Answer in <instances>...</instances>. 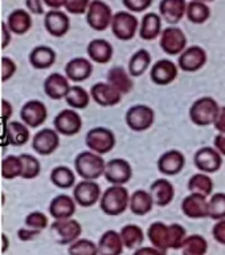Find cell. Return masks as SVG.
Here are the masks:
<instances>
[{
	"mask_svg": "<svg viewBox=\"0 0 225 255\" xmlns=\"http://www.w3.org/2000/svg\"><path fill=\"white\" fill-rule=\"evenodd\" d=\"M184 166H186V157L178 149H170L164 151L163 154L159 155L156 161L158 171L166 177L178 175L179 173H182Z\"/></svg>",
	"mask_w": 225,
	"mask_h": 255,
	"instance_id": "18",
	"label": "cell"
},
{
	"mask_svg": "<svg viewBox=\"0 0 225 255\" xmlns=\"http://www.w3.org/2000/svg\"><path fill=\"white\" fill-rule=\"evenodd\" d=\"M32 16L25 9H15L7 17V27L12 33L17 36L25 35L32 28Z\"/></svg>",
	"mask_w": 225,
	"mask_h": 255,
	"instance_id": "36",
	"label": "cell"
},
{
	"mask_svg": "<svg viewBox=\"0 0 225 255\" xmlns=\"http://www.w3.org/2000/svg\"><path fill=\"white\" fill-rule=\"evenodd\" d=\"M23 173V161L20 158V155L9 154L4 157L1 161V177L7 181L21 177Z\"/></svg>",
	"mask_w": 225,
	"mask_h": 255,
	"instance_id": "43",
	"label": "cell"
},
{
	"mask_svg": "<svg viewBox=\"0 0 225 255\" xmlns=\"http://www.w3.org/2000/svg\"><path fill=\"white\" fill-rule=\"evenodd\" d=\"M219 111H220V105L214 97L203 96L191 104L190 109H188V117H190L191 123L196 127H214Z\"/></svg>",
	"mask_w": 225,
	"mask_h": 255,
	"instance_id": "3",
	"label": "cell"
},
{
	"mask_svg": "<svg viewBox=\"0 0 225 255\" xmlns=\"http://www.w3.org/2000/svg\"><path fill=\"white\" fill-rule=\"evenodd\" d=\"M25 225L29 229H35V230H44L47 229L49 225L48 217L41 211H32L25 217Z\"/></svg>",
	"mask_w": 225,
	"mask_h": 255,
	"instance_id": "48",
	"label": "cell"
},
{
	"mask_svg": "<svg viewBox=\"0 0 225 255\" xmlns=\"http://www.w3.org/2000/svg\"><path fill=\"white\" fill-rule=\"evenodd\" d=\"M107 83L113 85L117 91L122 96L127 95L133 91L134 83H133V77L127 71V68L122 65H115L111 67L107 72Z\"/></svg>",
	"mask_w": 225,
	"mask_h": 255,
	"instance_id": "29",
	"label": "cell"
},
{
	"mask_svg": "<svg viewBox=\"0 0 225 255\" xmlns=\"http://www.w3.org/2000/svg\"><path fill=\"white\" fill-rule=\"evenodd\" d=\"M17 71V65L11 57H7V56H3L1 57V81L5 83L9 79L13 77V75Z\"/></svg>",
	"mask_w": 225,
	"mask_h": 255,
	"instance_id": "51",
	"label": "cell"
},
{
	"mask_svg": "<svg viewBox=\"0 0 225 255\" xmlns=\"http://www.w3.org/2000/svg\"><path fill=\"white\" fill-rule=\"evenodd\" d=\"M214 146L220 151V154L225 158V134L224 133H218L214 139Z\"/></svg>",
	"mask_w": 225,
	"mask_h": 255,
	"instance_id": "59",
	"label": "cell"
},
{
	"mask_svg": "<svg viewBox=\"0 0 225 255\" xmlns=\"http://www.w3.org/2000/svg\"><path fill=\"white\" fill-rule=\"evenodd\" d=\"M12 113H13V108H12L11 103L7 101L5 99L1 100V120H3L4 127L9 123V119L12 117Z\"/></svg>",
	"mask_w": 225,
	"mask_h": 255,
	"instance_id": "55",
	"label": "cell"
},
{
	"mask_svg": "<svg viewBox=\"0 0 225 255\" xmlns=\"http://www.w3.org/2000/svg\"><path fill=\"white\" fill-rule=\"evenodd\" d=\"M125 123L130 130L137 133L149 130L155 123L154 109L146 104H135L126 111Z\"/></svg>",
	"mask_w": 225,
	"mask_h": 255,
	"instance_id": "6",
	"label": "cell"
},
{
	"mask_svg": "<svg viewBox=\"0 0 225 255\" xmlns=\"http://www.w3.org/2000/svg\"><path fill=\"white\" fill-rule=\"evenodd\" d=\"M90 100V92H87L81 85H72L69 92H68L67 97H65L68 107L72 108V109H75V111L85 109V108L89 107Z\"/></svg>",
	"mask_w": 225,
	"mask_h": 255,
	"instance_id": "41",
	"label": "cell"
},
{
	"mask_svg": "<svg viewBox=\"0 0 225 255\" xmlns=\"http://www.w3.org/2000/svg\"><path fill=\"white\" fill-rule=\"evenodd\" d=\"M87 59L91 63L105 65L109 64L114 56V48L107 40L105 39H93L86 45Z\"/></svg>",
	"mask_w": 225,
	"mask_h": 255,
	"instance_id": "23",
	"label": "cell"
},
{
	"mask_svg": "<svg viewBox=\"0 0 225 255\" xmlns=\"http://www.w3.org/2000/svg\"><path fill=\"white\" fill-rule=\"evenodd\" d=\"M98 254L99 255H122L123 242L121 238V234L115 230L105 231L98 243Z\"/></svg>",
	"mask_w": 225,
	"mask_h": 255,
	"instance_id": "32",
	"label": "cell"
},
{
	"mask_svg": "<svg viewBox=\"0 0 225 255\" xmlns=\"http://www.w3.org/2000/svg\"><path fill=\"white\" fill-rule=\"evenodd\" d=\"M154 199L151 197L150 191L145 189H138L133 191L130 194V203H129V210L134 215L143 217L147 215L154 207Z\"/></svg>",
	"mask_w": 225,
	"mask_h": 255,
	"instance_id": "31",
	"label": "cell"
},
{
	"mask_svg": "<svg viewBox=\"0 0 225 255\" xmlns=\"http://www.w3.org/2000/svg\"><path fill=\"white\" fill-rule=\"evenodd\" d=\"M162 20L158 12H146L139 24V37L145 41H154L159 39L163 31Z\"/></svg>",
	"mask_w": 225,
	"mask_h": 255,
	"instance_id": "26",
	"label": "cell"
},
{
	"mask_svg": "<svg viewBox=\"0 0 225 255\" xmlns=\"http://www.w3.org/2000/svg\"><path fill=\"white\" fill-rule=\"evenodd\" d=\"M103 178L110 185L125 186L133 178V167L131 163L125 158H111L106 161Z\"/></svg>",
	"mask_w": 225,
	"mask_h": 255,
	"instance_id": "13",
	"label": "cell"
},
{
	"mask_svg": "<svg viewBox=\"0 0 225 255\" xmlns=\"http://www.w3.org/2000/svg\"><path fill=\"white\" fill-rule=\"evenodd\" d=\"M208 210H210V218L214 221L225 218V193L219 191L211 195L208 198Z\"/></svg>",
	"mask_w": 225,
	"mask_h": 255,
	"instance_id": "46",
	"label": "cell"
},
{
	"mask_svg": "<svg viewBox=\"0 0 225 255\" xmlns=\"http://www.w3.org/2000/svg\"><path fill=\"white\" fill-rule=\"evenodd\" d=\"M5 138L12 146H24L31 138L29 128L23 121H9L5 125Z\"/></svg>",
	"mask_w": 225,
	"mask_h": 255,
	"instance_id": "33",
	"label": "cell"
},
{
	"mask_svg": "<svg viewBox=\"0 0 225 255\" xmlns=\"http://www.w3.org/2000/svg\"><path fill=\"white\" fill-rule=\"evenodd\" d=\"M69 255H99L98 246L90 239L78 238L68 247Z\"/></svg>",
	"mask_w": 225,
	"mask_h": 255,
	"instance_id": "45",
	"label": "cell"
},
{
	"mask_svg": "<svg viewBox=\"0 0 225 255\" xmlns=\"http://www.w3.org/2000/svg\"><path fill=\"white\" fill-rule=\"evenodd\" d=\"M1 239H3V249H1V253H5L8 249V238L5 237V234H1Z\"/></svg>",
	"mask_w": 225,
	"mask_h": 255,
	"instance_id": "61",
	"label": "cell"
},
{
	"mask_svg": "<svg viewBox=\"0 0 225 255\" xmlns=\"http://www.w3.org/2000/svg\"><path fill=\"white\" fill-rule=\"evenodd\" d=\"M44 27L53 37H63L71 29V19L67 12L51 9L44 15Z\"/></svg>",
	"mask_w": 225,
	"mask_h": 255,
	"instance_id": "21",
	"label": "cell"
},
{
	"mask_svg": "<svg viewBox=\"0 0 225 255\" xmlns=\"http://www.w3.org/2000/svg\"><path fill=\"white\" fill-rule=\"evenodd\" d=\"M56 59H57V53L49 45H37L29 52L28 56L29 64L39 71L51 68L56 63Z\"/></svg>",
	"mask_w": 225,
	"mask_h": 255,
	"instance_id": "30",
	"label": "cell"
},
{
	"mask_svg": "<svg viewBox=\"0 0 225 255\" xmlns=\"http://www.w3.org/2000/svg\"><path fill=\"white\" fill-rule=\"evenodd\" d=\"M186 17L190 20L191 23L196 24V25L207 23L211 17V7L203 1L191 0L187 4Z\"/></svg>",
	"mask_w": 225,
	"mask_h": 255,
	"instance_id": "40",
	"label": "cell"
},
{
	"mask_svg": "<svg viewBox=\"0 0 225 255\" xmlns=\"http://www.w3.org/2000/svg\"><path fill=\"white\" fill-rule=\"evenodd\" d=\"M178 64L171 61L170 59H160L155 61L150 68V79L155 85L167 87L178 79L179 75Z\"/></svg>",
	"mask_w": 225,
	"mask_h": 255,
	"instance_id": "16",
	"label": "cell"
},
{
	"mask_svg": "<svg viewBox=\"0 0 225 255\" xmlns=\"http://www.w3.org/2000/svg\"><path fill=\"white\" fill-rule=\"evenodd\" d=\"M43 3L51 9H61L63 7H65L67 0H43Z\"/></svg>",
	"mask_w": 225,
	"mask_h": 255,
	"instance_id": "60",
	"label": "cell"
},
{
	"mask_svg": "<svg viewBox=\"0 0 225 255\" xmlns=\"http://www.w3.org/2000/svg\"><path fill=\"white\" fill-rule=\"evenodd\" d=\"M72 85L69 79L59 72L51 73L47 79L44 80V92L52 100L65 99Z\"/></svg>",
	"mask_w": 225,
	"mask_h": 255,
	"instance_id": "24",
	"label": "cell"
},
{
	"mask_svg": "<svg viewBox=\"0 0 225 255\" xmlns=\"http://www.w3.org/2000/svg\"><path fill=\"white\" fill-rule=\"evenodd\" d=\"M52 237L59 245H72L82 234V226L73 218L60 219L51 225Z\"/></svg>",
	"mask_w": 225,
	"mask_h": 255,
	"instance_id": "10",
	"label": "cell"
},
{
	"mask_svg": "<svg viewBox=\"0 0 225 255\" xmlns=\"http://www.w3.org/2000/svg\"><path fill=\"white\" fill-rule=\"evenodd\" d=\"M11 33L12 32L7 27V23L3 21L1 23V48L3 49H5L9 45V43H11Z\"/></svg>",
	"mask_w": 225,
	"mask_h": 255,
	"instance_id": "58",
	"label": "cell"
},
{
	"mask_svg": "<svg viewBox=\"0 0 225 255\" xmlns=\"http://www.w3.org/2000/svg\"><path fill=\"white\" fill-rule=\"evenodd\" d=\"M53 128L60 135L73 137V135L78 134L82 129V119L75 109L67 108L56 115L55 120H53Z\"/></svg>",
	"mask_w": 225,
	"mask_h": 255,
	"instance_id": "12",
	"label": "cell"
},
{
	"mask_svg": "<svg viewBox=\"0 0 225 255\" xmlns=\"http://www.w3.org/2000/svg\"><path fill=\"white\" fill-rule=\"evenodd\" d=\"M93 73V63L86 57H75L65 65V76L72 83H83L90 79Z\"/></svg>",
	"mask_w": 225,
	"mask_h": 255,
	"instance_id": "22",
	"label": "cell"
},
{
	"mask_svg": "<svg viewBox=\"0 0 225 255\" xmlns=\"http://www.w3.org/2000/svg\"><path fill=\"white\" fill-rule=\"evenodd\" d=\"M91 100L102 108H111L122 101L123 96L107 81H98L90 88Z\"/></svg>",
	"mask_w": 225,
	"mask_h": 255,
	"instance_id": "19",
	"label": "cell"
},
{
	"mask_svg": "<svg viewBox=\"0 0 225 255\" xmlns=\"http://www.w3.org/2000/svg\"><path fill=\"white\" fill-rule=\"evenodd\" d=\"M196 1H203V3H212V1H214V0H196Z\"/></svg>",
	"mask_w": 225,
	"mask_h": 255,
	"instance_id": "62",
	"label": "cell"
},
{
	"mask_svg": "<svg viewBox=\"0 0 225 255\" xmlns=\"http://www.w3.org/2000/svg\"><path fill=\"white\" fill-rule=\"evenodd\" d=\"M186 33L183 32L182 28L176 25H170L164 28L159 37V47L166 55L168 56H179L187 48Z\"/></svg>",
	"mask_w": 225,
	"mask_h": 255,
	"instance_id": "8",
	"label": "cell"
},
{
	"mask_svg": "<svg viewBox=\"0 0 225 255\" xmlns=\"http://www.w3.org/2000/svg\"><path fill=\"white\" fill-rule=\"evenodd\" d=\"M170 227V249L171 250H182L183 243L187 238L186 229L179 223H171Z\"/></svg>",
	"mask_w": 225,
	"mask_h": 255,
	"instance_id": "47",
	"label": "cell"
},
{
	"mask_svg": "<svg viewBox=\"0 0 225 255\" xmlns=\"http://www.w3.org/2000/svg\"><path fill=\"white\" fill-rule=\"evenodd\" d=\"M129 203H130V193L126 186H119V185H110V187L102 191L99 199L101 210L103 211V214L109 217H118L123 214L129 209Z\"/></svg>",
	"mask_w": 225,
	"mask_h": 255,
	"instance_id": "2",
	"label": "cell"
},
{
	"mask_svg": "<svg viewBox=\"0 0 225 255\" xmlns=\"http://www.w3.org/2000/svg\"><path fill=\"white\" fill-rule=\"evenodd\" d=\"M106 161L103 155H99L91 150H83L75 155V174L81 179L86 181H97L103 177Z\"/></svg>",
	"mask_w": 225,
	"mask_h": 255,
	"instance_id": "1",
	"label": "cell"
},
{
	"mask_svg": "<svg viewBox=\"0 0 225 255\" xmlns=\"http://www.w3.org/2000/svg\"><path fill=\"white\" fill-rule=\"evenodd\" d=\"M150 194L154 205L159 207L168 206L175 198V187L167 178H158L151 183Z\"/></svg>",
	"mask_w": 225,
	"mask_h": 255,
	"instance_id": "28",
	"label": "cell"
},
{
	"mask_svg": "<svg viewBox=\"0 0 225 255\" xmlns=\"http://www.w3.org/2000/svg\"><path fill=\"white\" fill-rule=\"evenodd\" d=\"M182 213L187 218L203 219L210 218L208 210V197L198 193H190L180 203Z\"/></svg>",
	"mask_w": 225,
	"mask_h": 255,
	"instance_id": "20",
	"label": "cell"
},
{
	"mask_svg": "<svg viewBox=\"0 0 225 255\" xmlns=\"http://www.w3.org/2000/svg\"><path fill=\"white\" fill-rule=\"evenodd\" d=\"M187 187H188L190 193H198V194H203L210 198L211 195L214 194L215 182L210 174L198 171L191 175Z\"/></svg>",
	"mask_w": 225,
	"mask_h": 255,
	"instance_id": "38",
	"label": "cell"
},
{
	"mask_svg": "<svg viewBox=\"0 0 225 255\" xmlns=\"http://www.w3.org/2000/svg\"><path fill=\"white\" fill-rule=\"evenodd\" d=\"M151 65H152V57L150 52L145 48H141L138 51H135L129 59L127 71L131 77H141L150 69Z\"/></svg>",
	"mask_w": 225,
	"mask_h": 255,
	"instance_id": "35",
	"label": "cell"
},
{
	"mask_svg": "<svg viewBox=\"0 0 225 255\" xmlns=\"http://www.w3.org/2000/svg\"><path fill=\"white\" fill-rule=\"evenodd\" d=\"M31 145L39 155H51L60 147V134L55 128H43L32 137Z\"/></svg>",
	"mask_w": 225,
	"mask_h": 255,
	"instance_id": "15",
	"label": "cell"
},
{
	"mask_svg": "<svg viewBox=\"0 0 225 255\" xmlns=\"http://www.w3.org/2000/svg\"><path fill=\"white\" fill-rule=\"evenodd\" d=\"M208 251V242L200 234L187 235L183 243L182 255H206Z\"/></svg>",
	"mask_w": 225,
	"mask_h": 255,
	"instance_id": "42",
	"label": "cell"
},
{
	"mask_svg": "<svg viewBox=\"0 0 225 255\" xmlns=\"http://www.w3.org/2000/svg\"><path fill=\"white\" fill-rule=\"evenodd\" d=\"M212 235H214L216 242L225 246V218L216 221V223L212 227Z\"/></svg>",
	"mask_w": 225,
	"mask_h": 255,
	"instance_id": "52",
	"label": "cell"
},
{
	"mask_svg": "<svg viewBox=\"0 0 225 255\" xmlns=\"http://www.w3.org/2000/svg\"><path fill=\"white\" fill-rule=\"evenodd\" d=\"M101 195H102V190H101V186H99V183L97 181L81 179L73 187L72 197L75 198V203L78 206L91 207L99 203Z\"/></svg>",
	"mask_w": 225,
	"mask_h": 255,
	"instance_id": "14",
	"label": "cell"
},
{
	"mask_svg": "<svg viewBox=\"0 0 225 255\" xmlns=\"http://www.w3.org/2000/svg\"><path fill=\"white\" fill-rule=\"evenodd\" d=\"M214 128L218 130V133H224L225 134V105L224 107H220V111H219V115L214 124Z\"/></svg>",
	"mask_w": 225,
	"mask_h": 255,
	"instance_id": "57",
	"label": "cell"
},
{
	"mask_svg": "<svg viewBox=\"0 0 225 255\" xmlns=\"http://www.w3.org/2000/svg\"><path fill=\"white\" fill-rule=\"evenodd\" d=\"M85 145L89 150L99 155L110 153L117 145V137L111 129L106 127H94L87 130L85 137Z\"/></svg>",
	"mask_w": 225,
	"mask_h": 255,
	"instance_id": "4",
	"label": "cell"
},
{
	"mask_svg": "<svg viewBox=\"0 0 225 255\" xmlns=\"http://www.w3.org/2000/svg\"><path fill=\"white\" fill-rule=\"evenodd\" d=\"M119 234L122 238L123 246L129 250L138 249L142 246L143 241H145V233H143L142 227H139L138 225H134V223H129L126 226H123L119 231Z\"/></svg>",
	"mask_w": 225,
	"mask_h": 255,
	"instance_id": "39",
	"label": "cell"
},
{
	"mask_svg": "<svg viewBox=\"0 0 225 255\" xmlns=\"http://www.w3.org/2000/svg\"><path fill=\"white\" fill-rule=\"evenodd\" d=\"M147 238L151 246H155L163 251L170 250V227L164 222H152L147 229Z\"/></svg>",
	"mask_w": 225,
	"mask_h": 255,
	"instance_id": "34",
	"label": "cell"
},
{
	"mask_svg": "<svg viewBox=\"0 0 225 255\" xmlns=\"http://www.w3.org/2000/svg\"><path fill=\"white\" fill-rule=\"evenodd\" d=\"M20 119L31 129L40 128L48 119L47 105L40 100H29L20 109Z\"/></svg>",
	"mask_w": 225,
	"mask_h": 255,
	"instance_id": "17",
	"label": "cell"
},
{
	"mask_svg": "<svg viewBox=\"0 0 225 255\" xmlns=\"http://www.w3.org/2000/svg\"><path fill=\"white\" fill-rule=\"evenodd\" d=\"M86 23L87 25L97 32L106 31L110 28L111 21H113V9L103 0H91L90 5L87 8Z\"/></svg>",
	"mask_w": 225,
	"mask_h": 255,
	"instance_id": "7",
	"label": "cell"
},
{
	"mask_svg": "<svg viewBox=\"0 0 225 255\" xmlns=\"http://www.w3.org/2000/svg\"><path fill=\"white\" fill-rule=\"evenodd\" d=\"M91 0H67L65 11L72 15H85Z\"/></svg>",
	"mask_w": 225,
	"mask_h": 255,
	"instance_id": "49",
	"label": "cell"
},
{
	"mask_svg": "<svg viewBox=\"0 0 225 255\" xmlns=\"http://www.w3.org/2000/svg\"><path fill=\"white\" fill-rule=\"evenodd\" d=\"M133 255H167V251H163L155 246H141L135 249Z\"/></svg>",
	"mask_w": 225,
	"mask_h": 255,
	"instance_id": "53",
	"label": "cell"
},
{
	"mask_svg": "<svg viewBox=\"0 0 225 255\" xmlns=\"http://www.w3.org/2000/svg\"><path fill=\"white\" fill-rule=\"evenodd\" d=\"M224 157L215 146H202L195 151L194 165L199 171L206 174H215L222 169Z\"/></svg>",
	"mask_w": 225,
	"mask_h": 255,
	"instance_id": "9",
	"label": "cell"
},
{
	"mask_svg": "<svg viewBox=\"0 0 225 255\" xmlns=\"http://www.w3.org/2000/svg\"><path fill=\"white\" fill-rule=\"evenodd\" d=\"M208 61L207 51L200 45H191L178 56V67L182 72L186 73H195L202 71Z\"/></svg>",
	"mask_w": 225,
	"mask_h": 255,
	"instance_id": "11",
	"label": "cell"
},
{
	"mask_svg": "<svg viewBox=\"0 0 225 255\" xmlns=\"http://www.w3.org/2000/svg\"><path fill=\"white\" fill-rule=\"evenodd\" d=\"M126 11L131 13H142L152 5L154 0H122Z\"/></svg>",
	"mask_w": 225,
	"mask_h": 255,
	"instance_id": "50",
	"label": "cell"
},
{
	"mask_svg": "<svg viewBox=\"0 0 225 255\" xmlns=\"http://www.w3.org/2000/svg\"><path fill=\"white\" fill-rule=\"evenodd\" d=\"M187 4L186 0H160L159 15L170 25H176L186 16Z\"/></svg>",
	"mask_w": 225,
	"mask_h": 255,
	"instance_id": "25",
	"label": "cell"
},
{
	"mask_svg": "<svg viewBox=\"0 0 225 255\" xmlns=\"http://www.w3.org/2000/svg\"><path fill=\"white\" fill-rule=\"evenodd\" d=\"M20 158L23 161L21 178L28 179V181L37 178L40 175V171H41V165H40L39 159L36 158L33 154H29V153L20 154Z\"/></svg>",
	"mask_w": 225,
	"mask_h": 255,
	"instance_id": "44",
	"label": "cell"
},
{
	"mask_svg": "<svg viewBox=\"0 0 225 255\" xmlns=\"http://www.w3.org/2000/svg\"><path fill=\"white\" fill-rule=\"evenodd\" d=\"M40 230H35V229H19L17 230V237H19L20 241H23V242H27V241H32V239H35L36 237H39Z\"/></svg>",
	"mask_w": 225,
	"mask_h": 255,
	"instance_id": "54",
	"label": "cell"
},
{
	"mask_svg": "<svg viewBox=\"0 0 225 255\" xmlns=\"http://www.w3.org/2000/svg\"><path fill=\"white\" fill-rule=\"evenodd\" d=\"M139 24L141 21L135 13L129 11H118L113 16L110 28L115 39L119 41H130L138 35Z\"/></svg>",
	"mask_w": 225,
	"mask_h": 255,
	"instance_id": "5",
	"label": "cell"
},
{
	"mask_svg": "<svg viewBox=\"0 0 225 255\" xmlns=\"http://www.w3.org/2000/svg\"><path fill=\"white\" fill-rule=\"evenodd\" d=\"M49 181H51L56 187L61 190H69L75 186V171L72 170L69 166L65 165H59L53 167L49 173Z\"/></svg>",
	"mask_w": 225,
	"mask_h": 255,
	"instance_id": "37",
	"label": "cell"
},
{
	"mask_svg": "<svg viewBox=\"0 0 225 255\" xmlns=\"http://www.w3.org/2000/svg\"><path fill=\"white\" fill-rule=\"evenodd\" d=\"M75 207L77 203L73 197L68 194H59L52 199L48 210L52 218L55 221H60V219L72 218L75 213Z\"/></svg>",
	"mask_w": 225,
	"mask_h": 255,
	"instance_id": "27",
	"label": "cell"
},
{
	"mask_svg": "<svg viewBox=\"0 0 225 255\" xmlns=\"http://www.w3.org/2000/svg\"><path fill=\"white\" fill-rule=\"evenodd\" d=\"M25 5H27L28 11L35 15H43L44 13L43 0H25Z\"/></svg>",
	"mask_w": 225,
	"mask_h": 255,
	"instance_id": "56",
	"label": "cell"
}]
</instances>
